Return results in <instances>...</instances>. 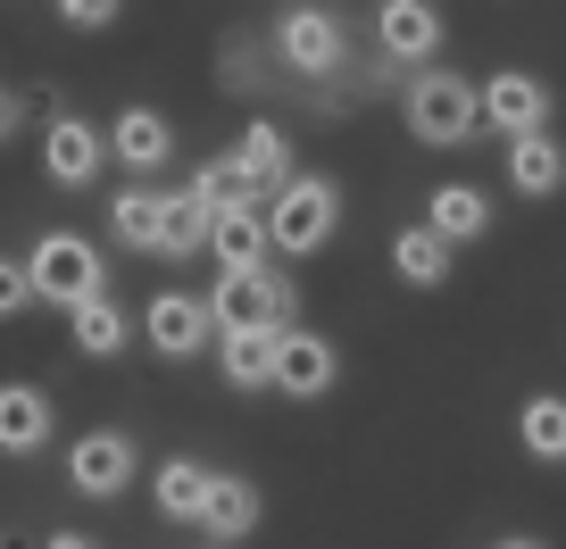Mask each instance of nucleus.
Returning a JSON list of instances; mask_svg holds the SVG:
<instances>
[{
  "instance_id": "a211bd4d",
  "label": "nucleus",
  "mask_w": 566,
  "mask_h": 549,
  "mask_svg": "<svg viewBox=\"0 0 566 549\" xmlns=\"http://www.w3.org/2000/svg\"><path fill=\"white\" fill-rule=\"evenodd\" d=\"M424 225L442 233L450 250H467V242L492 233V200H483L475 183H433V192H424Z\"/></svg>"
},
{
  "instance_id": "f3484780",
  "label": "nucleus",
  "mask_w": 566,
  "mask_h": 549,
  "mask_svg": "<svg viewBox=\"0 0 566 549\" xmlns=\"http://www.w3.org/2000/svg\"><path fill=\"white\" fill-rule=\"evenodd\" d=\"M450 266H459V250H450L442 233L424 225V217L391 233V275H400V284H417V292H442V284H450Z\"/></svg>"
},
{
  "instance_id": "39448f33",
  "label": "nucleus",
  "mask_w": 566,
  "mask_h": 549,
  "mask_svg": "<svg viewBox=\"0 0 566 549\" xmlns=\"http://www.w3.org/2000/svg\"><path fill=\"white\" fill-rule=\"evenodd\" d=\"M475 108H483V125H492L500 142L549 134V84H542V75H525V67H500V75H483V84H475Z\"/></svg>"
},
{
  "instance_id": "c85d7f7f",
  "label": "nucleus",
  "mask_w": 566,
  "mask_h": 549,
  "mask_svg": "<svg viewBox=\"0 0 566 549\" xmlns=\"http://www.w3.org/2000/svg\"><path fill=\"white\" fill-rule=\"evenodd\" d=\"M9 134H18V101H9V92H0V142H9Z\"/></svg>"
},
{
  "instance_id": "6ab92c4d",
  "label": "nucleus",
  "mask_w": 566,
  "mask_h": 549,
  "mask_svg": "<svg viewBox=\"0 0 566 549\" xmlns=\"http://www.w3.org/2000/svg\"><path fill=\"white\" fill-rule=\"evenodd\" d=\"M509 192H516V200H558V192H566V150L549 142V134L509 142Z\"/></svg>"
},
{
  "instance_id": "ddd939ff",
  "label": "nucleus",
  "mask_w": 566,
  "mask_h": 549,
  "mask_svg": "<svg viewBox=\"0 0 566 549\" xmlns=\"http://www.w3.org/2000/svg\"><path fill=\"white\" fill-rule=\"evenodd\" d=\"M233 176H242L250 200H275L283 183H292V134L283 125H242V142H233Z\"/></svg>"
},
{
  "instance_id": "9b49d317",
  "label": "nucleus",
  "mask_w": 566,
  "mask_h": 549,
  "mask_svg": "<svg viewBox=\"0 0 566 549\" xmlns=\"http://www.w3.org/2000/svg\"><path fill=\"white\" fill-rule=\"evenodd\" d=\"M142 341L159 358H200V341H217L209 300H200V292H159V300L142 308Z\"/></svg>"
},
{
  "instance_id": "f8f14e48",
  "label": "nucleus",
  "mask_w": 566,
  "mask_h": 549,
  "mask_svg": "<svg viewBox=\"0 0 566 549\" xmlns=\"http://www.w3.org/2000/svg\"><path fill=\"white\" fill-rule=\"evenodd\" d=\"M259 516H266V499L250 475H209V492H200V541L233 549L242 532H259Z\"/></svg>"
},
{
  "instance_id": "412c9836",
  "label": "nucleus",
  "mask_w": 566,
  "mask_h": 549,
  "mask_svg": "<svg viewBox=\"0 0 566 549\" xmlns=\"http://www.w3.org/2000/svg\"><path fill=\"white\" fill-rule=\"evenodd\" d=\"M159 225H167V200L150 192V183H125V192L108 200V233H117L125 250H150V258H159Z\"/></svg>"
},
{
  "instance_id": "a878e982",
  "label": "nucleus",
  "mask_w": 566,
  "mask_h": 549,
  "mask_svg": "<svg viewBox=\"0 0 566 549\" xmlns=\"http://www.w3.org/2000/svg\"><path fill=\"white\" fill-rule=\"evenodd\" d=\"M34 308V275H25V258H0V317H25Z\"/></svg>"
},
{
  "instance_id": "393cba45",
  "label": "nucleus",
  "mask_w": 566,
  "mask_h": 549,
  "mask_svg": "<svg viewBox=\"0 0 566 549\" xmlns=\"http://www.w3.org/2000/svg\"><path fill=\"white\" fill-rule=\"evenodd\" d=\"M209 250V209L192 192H167V225H159V258H192Z\"/></svg>"
},
{
  "instance_id": "6e6552de",
  "label": "nucleus",
  "mask_w": 566,
  "mask_h": 549,
  "mask_svg": "<svg viewBox=\"0 0 566 549\" xmlns=\"http://www.w3.org/2000/svg\"><path fill=\"white\" fill-rule=\"evenodd\" d=\"M334 374H342L334 341H325V334H308V325H292V334L275 341L266 391H283V400H325V391H334Z\"/></svg>"
},
{
  "instance_id": "cd10ccee",
  "label": "nucleus",
  "mask_w": 566,
  "mask_h": 549,
  "mask_svg": "<svg viewBox=\"0 0 566 549\" xmlns=\"http://www.w3.org/2000/svg\"><path fill=\"white\" fill-rule=\"evenodd\" d=\"M42 549H101V541H92V532H51Z\"/></svg>"
},
{
  "instance_id": "f03ea898",
  "label": "nucleus",
  "mask_w": 566,
  "mask_h": 549,
  "mask_svg": "<svg viewBox=\"0 0 566 549\" xmlns=\"http://www.w3.org/2000/svg\"><path fill=\"white\" fill-rule=\"evenodd\" d=\"M292 308H301V292H292L283 266L217 275V292H209V325L217 334H292Z\"/></svg>"
},
{
  "instance_id": "dca6fc26",
  "label": "nucleus",
  "mask_w": 566,
  "mask_h": 549,
  "mask_svg": "<svg viewBox=\"0 0 566 549\" xmlns=\"http://www.w3.org/2000/svg\"><path fill=\"white\" fill-rule=\"evenodd\" d=\"M108 150H117L134 176L167 167V159H176V125H167V108H117V125H108Z\"/></svg>"
},
{
  "instance_id": "b1692460",
  "label": "nucleus",
  "mask_w": 566,
  "mask_h": 549,
  "mask_svg": "<svg viewBox=\"0 0 566 549\" xmlns=\"http://www.w3.org/2000/svg\"><path fill=\"white\" fill-rule=\"evenodd\" d=\"M67 325H75V350H84V358H117L125 341H134V317H125L108 292H101V300H84Z\"/></svg>"
},
{
  "instance_id": "bb28decb",
  "label": "nucleus",
  "mask_w": 566,
  "mask_h": 549,
  "mask_svg": "<svg viewBox=\"0 0 566 549\" xmlns=\"http://www.w3.org/2000/svg\"><path fill=\"white\" fill-rule=\"evenodd\" d=\"M59 25H75V34H108V25H117V9H108V0H67V9H59Z\"/></svg>"
},
{
  "instance_id": "2eb2a0df",
  "label": "nucleus",
  "mask_w": 566,
  "mask_h": 549,
  "mask_svg": "<svg viewBox=\"0 0 566 549\" xmlns=\"http://www.w3.org/2000/svg\"><path fill=\"white\" fill-rule=\"evenodd\" d=\"M51 391L42 383H0V458H34L51 442Z\"/></svg>"
},
{
  "instance_id": "1a4fd4ad",
  "label": "nucleus",
  "mask_w": 566,
  "mask_h": 549,
  "mask_svg": "<svg viewBox=\"0 0 566 549\" xmlns=\"http://www.w3.org/2000/svg\"><path fill=\"white\" fill-rule=\"evenodd\" d=\"M101 159H108V134H101V125L67 117V108L42 125V176H51L59 192H84V183L101 176Z\"/></svg>"
},
{
  "instance_id": "7ed1b4c3",
  "label": "nucleus",
  "mask_w": 566,
  "mask_h": 549,
  "mask_svg": "<svg viewBox=\"0 0 566 549\" xmlns=\"http://www.w3.org/2000/svg\"><path fill=\"white\" fill-rule=\"evenodd\" d=\"M334 225H342L334 176H292L266 200V250H283V258H317V250L334 242Z\"/></svg>"
},
{
  "instance_id": "aec40b11",
  "label": "nucleus",
  "mask_w": 566,
  "mask_h": 549,
  "mask_svg": "<svg viewBox=\"0 0 566 549\" xmlns=\"http://www.w3.org/2000/svg\"><path fill=\"white\" fill-rule=\"evenodd\" d=\"M516 442H525L533 466H566V400L558 391H533V400L516 408Z\"/></svg>"
},
{
  "instance_id": "7c9ffc66",
  "label": "nucleus",
  "mask_w": 566,
  "mask_h": 549,
  "mask_svg": "<svg viewBox=\"0 0 566 549\" xmlns=\"http://www.w3.org/2000/svg\"><path fill=\"white\" fill-rule=\"evenodd\" d=\"M192 549H217V541H192Z\"/></svg>"
},
{
  "instance_id": "423d86ee",
  "label": "nucleus",
  "mask_w": 566,
  "mask_h": 549,
  "mask_svg": "<svg viewBox=\"0 0 566 549\" xmlns=\"http://www.w3.org/2000/svg\"><path fill=\"white\" fill-rule=\"evenodd\" d=\"M134 466H142V442H134V433H117V425L67 442V483L84 499H125V492H134Z\"/></svg>"
},
{
  "instance_id": "4468645a",
  "label": "nucleus",
  "mask_w": 566,
  "mask_h": 549,
  "mask_svg": "<svg viewBox=\"0 0 566 549\" xmlns=\"http://www.w3.org/2000/svg\"><path fill=\"white\" fill-rule=\"evenodd\" d=\"M209 258L226 266V275L266 266V200H233V209L209 217Z\"/></svg>"
},
{
  "instance_id": "4be33fe9",
  "label": "nucleus",
  "mask_w": 566,
  "mask_h": 549,
  "mask_svg": "<svg viewBox=\"0 0 566 549\" xmlns=\"http://www.w3.org/2000/svg\"><path fill=\"white\" fill-rule=\"evenodd\" d=\"M200 492H209V466L200 458H167L159 475H150V508L176 516V525H200Z\"/></svg>"
},
{
  "instance_id": "c756f323",
  "label": "nucleus",
  "mask_w": 566,
  "mask_h": 549,
  "mask_svg": "<svg viewBox=\"0 0 566 549\" xmlns=\"http://www.w3.org/2000/svg\"><path fill=\"white\" fill-rule=\"evenodd\" d=\"M492 549H542V541H533V532H509V541H492Z\"/></svg>"
},
{
  "instance_id": "5701e85b",
  "label": "nucleus",
  "mask_w": 566,
  "mask_h": 549,
  "mask_svg": "<svg viewBox=\"0 0 566 549\" xmlns=\"http://www.w3.org/2000/svg\"><path fill=\"white\" fill-rule=\"evenodd\" d=\"M275 341H283V334H217V374H226L233 391H266Z\"/></svg>"
},
{
  "instance_id": "0eeeda50",
  "label": "nucleus",
  "mask_w": 566,
  "mask_h": 549,
  "mask_svg": "<svg viewBox=\"0 0 566 549\" xmlns=\"http://www.w3.org/2000/svg\"><path fill=\"white\" fill-rule=\"evenodd\" d=\"M275 59L292 75H334L342 59H350L342 18H334V9H308V0H301V9H283V18H275Z\"/></svg>"
},
{
  "instance_id": "f257e3e1",
  "label": "nucleus",
  "mask_w": 566,
  "mask_h": 549,
  "mask_svg": "<svg viewBox=\"0 0 566 549\" xmlns=\"http://www.w3.org/2000/svg\"><path fill=\"white\" fill-rule=\"evenodd\" d=\"M408 134H417L424 150H459V142H475V125H483V108H475V84H467L459 67H424V75H408Z\"/></svg>"
},
{
  "instance_id": "20e7f679",
  "label": "nucleus",
  "mask_w": 566,
  "mask_h": 549,
  "mask_svg": "<svg viewBox=\"0 0 566 549\" xmlns=\"http://www.w3.org/2000/svg\"><path fill=\"white\" fill-rule=\"evenodd\" d=\"M25 275H34V300L67 308V317H75L84 300H101V292H108V266H101V250H92L84 233H34Z\"/></svg>"
},
{
  "instance_id": "9d476101",
  "label": "nucleus",
  "mask_w": 566,
  "mask_h": 549,
  "mask_svg": "<svg viewBox=\"0 0 566 549\" xmlns=\"http://www.w3.org/2000/svg\"><path fill=\"white\" fill-rule=\"evenodd\" d=\"M375 42H384L391 67H433V51H442V9L433 0H384L375 9Z\"/></svg>"
}]
</instances>
